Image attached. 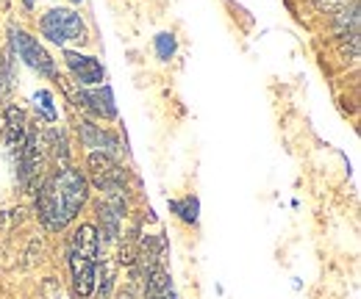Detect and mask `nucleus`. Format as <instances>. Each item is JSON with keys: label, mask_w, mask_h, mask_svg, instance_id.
I'll list each match as a JSON object with an SVG mask.
<instances>
[{"label": "nucleus", "mask_w": 361, "mask_h": 299, "mask_svg": "<svg viewBox=\"0 0 361 299\" xmlns=\"http://www.w3.org/2000/svg\"><path fill=\"white\" fill-rule=\"evenodd\" d=\"M170 208H173L183 222H189V224H195V222H197V211H200V205H197V200H195V197L173 200V203H170Z\"/></svg>", "instance_id": "nucleus-12"}, {"label": "nucleus", "mask_w": 361, "mask_h": 299, "mask_svg": "<svg viewBox=\"0 0 361 299\" xmlns=\"http://www.w3.org/2000/svg\"><path fill=\"white\" fill-rule=\"evenodd\" d=\"M75 103L90 111L94 117H103V120H114L117 117V108H114V94L109 86H97V89H81L75 94Z\"/></svg>", "instance_id": "nucleus-7"}, {"label": "nucleus", "mask_w": 361, "mask_h": 299, "mask_svg": "<svg viewBox=\"0 0 361 299\" xmlns=\"http://www.w3.org/2000/svg\"><path fill=\"white\" fill-rule=\"evenodd\" d=\"M97 250H100L97 230L92 224L75 227L70 238V272H73L75 294L81 299H90L97 286Z\"/></svg>", "instance_id": "nucleus-2"}, {"label": "nucleus", "mask_w": 361, "mask_h": 299, "mask_svg": "<svg viewBox=\"0 0 361 299\" xmlns=\"http://www.w3.org/2000/svg\"><path fill=\"white\" fill-rule=\"evenodd\" d=\"M8 37H11V53H17L28 67H34L37 72H42L47 78L56 75V64H53V58L47 56L45 47L37 42V37L25 34L23 28H11Z\"/></svg>", "instance_id": "nucleus-4"}, {"label": "nucleus", "mask_w": 361, "mask_h": 299, "mask_svg": "<svg viewBox=\"0 0 361 299\" xmlns=\"http://www.w3.org/2000/svg\"><path fill=\"white\" fill-rule=\"evenodd\" d=\"M161 299H178V297H176V294H173V291H170V294H164V297H161Z\"/></svg>", "instance_id": "nucleus-18"}, {"label": "nucleus", "mask_w": 361, "mask_h": 299, "mask_svg": "<svg viewBox=\"0 0 361 299\" xmlns=\"http://www.w3.org/2000/svg\"><path fill=\"white\" fill-rule=\"evenodd\" d=\"M34 100H39V108L45 111V117H47V120H50V122H53V120H56V108H53V97H50L47 91H37V94H34Z\"/></svg>", "instance_id": "nucleus-15"}, {"label": "nucleus", "mask_w": 361, "mask_h": 299, "mask_svg": "<svg viewBox=\"0 0 361 299\" xmlns=\"http://www.w3.org/2000/svg\"><path fill=\"white\" fill-rule=\"evenodd\" d=\"M312 3H314L317 11H322V14H336V11L348 8V6H356V0H312Z\"/></svg>", "instance_id": "nucleus-14"}, {"label": "nucleus", "mask_w": 361, "mask_h": 299, "mask_svg": "<svg viewBox=\"0 0 361 299\" xmlns=\"http://www.w3.org/2000/svg\"><path fill=\"white\" fill-rule=\"evenodd\" d=\"M81 139H84L87 147H103V144L114 147V139H111L103 128L92 125V122H81Z\"/></svg>", "instance_id": "nucleus-11"}, {"label": "nucleus", "mask_w": 361, "mask_h": 299, "mask_svg": "<svg viewBox=\"0 0 361 299\" xmlns=\"http://www.w3.org/2000/svg\"><path fill=\"white\" fill-rule=\"evenodd\" d=\"M90 200L87 177L73 167H64L59 174L45 180L37 191V208L50 230H64Z\"/></svg>", "instance_id": "nucleus-1"}, {"label": "nucleus", "mask_w": 361, "mask_h": 299, "mask_svg": "<svg viewBox=\"0 0 361 299\" xmlns=\"http://www.w3.org/2000/svg\"><path fill=\"white\" fill-rule=\"evenodd\" d=\"M87 167H90L92 183H94L100 191H114V189H123L126 174H123V170L117 167V161H114L109 153H92L90 161H87Z\"/></svg>", "instance_id": "nucleus-5"}, {"label": "nucleus", "mask_w": 361, "mask_h": 299, "mask_svg": "<svg viewBox=\"0 0 361 299\" xmlns=\"http://www.w3.org/2000/svg\"><path fill=\"white\" fill-rule=\"evenodd\" d=\"M42 150H45L42 136L37 130H25V139H23V147H20V177H23V183H28L39 172Z\"/></svg>", "instance_id": "nucleus-8"}, {"label": "nucleus", "mask_w": 361, "mask_h": 299, "mask_svg": "<svg viewBox=\"0 0 361 299\" xmlns=\"http://www.w3.org/2000/svg\"><path fill=\"white\" fill-rule=\"evenodd\" d=\"M64 61L73 78L81 86H100L106 81V70L94 56H84L78 50H64Z\"/></svg>", "instance_id": "nucleus-6"}, {"label": "nucleus", "mask_w": 361, "mask_h": 299, "mask_svg": "<svg viewBox=\"0 0 361 299\" xmlns=\"http://www.w3.org/2000/svg\"><path fill=\"white\" fill-rule=\"evenodd\" d=\"M23 3H25V8H34L37 6V0H23Z\"/></svg>", "instance_id": "nucleus-17"}, {"label": "nucleus", "mask_w": 361, "mask_h": 299, "mask_svg": "<svg viewBox=\"0 0 361 299\" xmlns=\"http://www.w3.org/2000/svg\"><path fill=\"white\" fill-rule=\"evenodd\" d=\"M25 111L17 108V106H8L6 114H3V133H6V141L11 147H23V139H25Z\"/></svg>", "instance_id": "nucleus-9"}, {"label": "nucleus", "mask_w": 361, "mask_h": 299, "mask_svg": "<svg viewBox=\"0 0 361 299\" xmlns=\"http://www.w3.org/2000/svg\"><path fill=\"white\" fill-rule=\"evenodd\" d=\"M73 3H81V0H73Z\"/></svg>", "instance_id": "nucleus-19"}, {"label": "nucleus", "mask_w": 361, "mask_h": 299, "mask_svg": "<svg viewBox=\"0 0 361 299\" xmlns=\"http://www.w3.org/2000/svg\"><path fill=\"white\" fill-rule=\"evenodd\" d=\"M39 34L53 44H70L87 39V23L73 8H50L39 20Z\"/></svg>", "instance_id": "nucleus-3"}, {"label": "nucleus", "mask_w": 361, "mask_h": 299, "mask_svg": "<svg viewBox=\"0 0 361 299\" xmlns=\"http://www.w3.org/2000/svg\"><path fill=\"white\" fill-rule=\"evenodd\" d=\"M42 294L47 299H61V291H59V283L53 280V277H47L45 283H42Z\"/></svg>", "instance_id": "nucleus-16"}, {"label": "nucleus", "mask_w": 361, "mask_h": 299, "mask_svg": "<svg viewBox=\"0 0 361 299\" xmlns=\"http://www.w3.org/2000/svg\"><path fill=\"white\" fill-rule=\"evenodd\" d=\"M170 274L161 266H153L145 277V299H161L164 294H170Z\"/></svg>", "instance_id": "nucleus-10"}, {"label": "nucleus", "mask_w": 361, "mask_h": 299, "mask_svg": "<svg viewBox=\"0 0 361 299\" xmlns=\"http://www.w3.org/2000/svg\"><path fill=\"white\" fill-rule=\"evenodd\" d=\"M156 53L161 61H170L173 53H176V37L173 34H159L156 37Z\"/></svg>", "instance_id": "nucleus-13"}]
</instances>
